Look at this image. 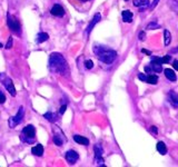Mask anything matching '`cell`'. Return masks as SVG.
I'll return each instance as SVG.
<instances>
[{
    "mask_svg": "<svg viewBox=\"0 0 178 167\" xmlns=\"http://www.w3.org/2000/svg\"><path fill=\"white\" fill-rule=\"evenodd\" d=\"M93 52L96 54L97 58L102 60L104 64H112L117 57V52L112 49H108L105 46H95Z\"/></svg>",
    "mask_w": 178,
    "mask_h": 167,
    "instance_id": "7a4b0ae2",
    "label": "cell"
},
{
    "mask_svg": "<svg viewBox=\"0 0 178 167\" xmlns=\"http://www.w3.org/2000/svg\"><path fill=\"white\" fill-rule=\"evenodd\" d=\"M2 47H3V46H2V43L0 42V48H2Z\"/></svg>",
    "mask_w": 178,
    "mask_h": 167,
    "instance_id": "74e56055",
    "label": "cell"
},
{
    "mask_svg": "<svg viewBox=\"0 0 178 167\" xmlns=\"http://www.w3.org/2000/svg\"><path fill=\"white\" fill-rule=\"evenodd\" d=\"M74 141H75L77 144H80V145H84V146L89 145V139L84 137V136H80V135H75V136H74Z\"/></svg>",
    "mask_w": 178,
    "mask_h": 167,
    "instance_id": "4fadbf2b",
    "label": "cell"
},
{
    "mask_svg": "<svg viewBox=\"0 0 178 167\" xmlns=\"http://www.w3.org/2000/svg\"><path fill=\"white\" fill-rule=\"evenodd\" d=\"M145 71H146V73H152L153 70H152V68H150V67L146 66L145 67Z\"/></svg>",
    "mask_w": 178,
    "mask_h": 167,
    "instance_id": "d590c367",
    "label": "cell"
},
{
    "mask_svg": "<svg viewBox=\"0 0 178 167\" xmlns=\"http://www.w3.org/2000/svg\"><path fill=\"white\" fill-rule=\"evenodd\" d=\"M68 1L79 11H85L90 7L91 0H68Z\"/></svg>",
    "mask_w": 178,
    "mask_h": 167,
    "instance_id": "8992f818",
    "label": "cell"
},
{
    "mask_svg": "<svg viewBox=\"0 0 178 167\" xmlns=\"http://www.w3.org/2000/svg\"><path fill=\"white\" fill-rule=\"evenodd\" d=\"M146 81H147L148 84H150V85H156V84L158 83V76L150 74V75L147 76V78H146Z\"/></svg>",
    "mask_w": 178,
    "mask_h": 167,
    "instance_id": "44dd1931",
    "label": "cell"
},
{
    "mask_svg": "<svg viewBox=\"0 0 178 167\" xmlns=\"http://www.w3.org/2000/svg\"><path fill=\"white\" fill-rule=\"evenodd\" d=\"M49 39V35L46 33H39L37 35V38H36V41L38 43H41V42L47 41Z\"/></svg>",
    "mask_w": 178,
    "mask_h": 167,
    "instance_id": "ac0fdd59",
    "label": "cell"
},
{
    "mask_svg": "<svg viewBox=\"0 0 178 167\" xmlns=\"http://www.w3.org/2000/svg\"><path fill=\"white\" fill-rule=\"evenodd\" d=\"M158 2H159V0H154L153 3H152V5L149 6V8H150V9H154L155 7H156V6H157V5H158Z\"/></svg>",
    "mask_w": 178,
    "mask_h": 167,
    "instance_id": "d6a6232c",
    "label": "cell"
},
{
    "mask_svg": "<svg viewBox=\"0 0 178 167\" xmlns=\"http://www.w3.org/2000/svg\"><path fill=\"white\" fill-rule=\"evenodd\" d=\"M125 1H128V0H125Z\"/></svg>",
    "mask_w": 178,
    "mask_h": 167,
    "instance_id": "f35d334b",
    "label": "cell"
},
{
    "mask_svg": "<svg viewBox=\"0 0 178 167\" xmlns=\"http://www.w3.org/2000/svg\"><path fill=\"white\" fill-rule=\"evenodd\" d=\"M66 109H67V105H62L59 109V114L60 115H62V114H65V111H66Z\"/></svg>",
    "mask_w": 178,
    "mask_h": 167,
    "instance_id": "1f68e13d",
    "label": "cell"
},
{
    "mask_svg": "<svg viewBox=\"0 0 178 167\" xmlns=\"http://www.w3.org/2000/svg\"><path fill=\"white\" fill-rule=\"evenodd\" d=\"M138 38H139V40H145L146 39V33L144 31H140L139 35H138Z\"/></svg>",
    "mask_w": 178,
    "mask_h": 167,
    "instance_id": "4dcf8cb0",
    "label": "cell"
},
{
    "mask_svg": "<svg viewBox=\"0 0 178 167\" xmlns=\"http://www.w3.org/2000/svg\"><path fill=\"white\" fill-rule=\"evenodd\" d=\"M24 115H25V108L21 106L20 108L18 109V113L17 115L15 117H11L9 119V127L10 128H15V126L20 124L22 122V118H24Z\"/></svg>",
    "mask_w": 178,
    "mask_h": 167,
    "instance_id": "5b68a950",
    "label": "cell"
},
{
    "mask_svg": "<svg viewBox=\"0 0 178 167\" xmlns=\"http://www.w3.org/2000/svg\"><path fill=\"white\" fill-rule=\"evenodd\" d=\"M150 130H152V132H153L154 134H157V132H158V130H157V127H156V126H152Z\"/></svg>",
    "mask_w": 178,
    "mask_h": 167,
    "instance_id": "e575fe53",
    "label": "cell"
},
{
    "mask_svg": "<svg viewBox=\"0 0 178 167\" xmlns=\"http://www.w3.org/2000/svg\"><path fill=\"white\" fill-rule=\"evenodd\" d=\"M156 148H157V150L160 153L161 155H166V153H167V147H166V145H165V143L164 142L157 143Z\"/></svg>",
    "mask_w": 178,
    "mask_h": 167,
    "instance_id": "d6986e66",
    "label": "cell"
},
{
    "mask_svg": "<svg viewBox=\"0 0 178 167\" xmlns=\"http://www.w3.org/2000/svg\"><path fill=\"white\" fill-rule=\"evenodd\" d=\"M43 117L47 119V120H49V122H51V123H53V122H56L57 120V116L55 115V114H52L51 111H48V113H46L45 115H43Z\"/></svg>",
    "mask_w": 178,
    "mask_h": 167,
    "instance_id": "7402d4cb",
    "label": "cell"
},
{
    "mask_svg": "<svg viewBox=\"0 0 178 167\" xmlns=\"http://www.w3.org/2000/svg\"><path fill=\"white\" fill-rule=\"evenodd\" d=\"M141 51L145 52L146 55H148V56H150V55H152V52H150V51H148V50H146V49H141Z\"/></svg>",
    "mask_w": 178,
    "mask_h": 167,
    "instance_id": "8d00e7d4",
    "label": "cell"
},
{
    "mask_svg": "<svg viewBox=\"0 0 178 167\" xmlns=\"http://www.w3.org/2000/svg\"><path fill=\"white\" fill-rule=\"evenodd\" d=\"M0 80L2 81V85L6 87V89L10 92V95L11 96H16V88H15V86H14V83H12V80L7 77V76L5 75V74H0Z\"/></svg>",
    "mask_w": 178,
    "mask_h": 167,
    "instance_id": "3957f363",
    "label": "cell"
},
{
    "mask_svg": "<svg viewBox=\"0 0 178 167\" xmlns=\"http://www.w3.org/2000/svg\"><path fill=\"white\" fill-rule=\"evenodd\" d=\"M149 67L152 68V70H153V71H156V73H161V71H162V67H161V64L152 62Z\"/></svg>",
    "mask_w": 178,
    "mask_h": 167,
    "instance_id": "603a6c76",
    "label": "cell"
},
{
    "mask_svg": "<svg viewBox=\"0 0 178 167\" xmlns=\"http://www.w3.org/2000/svg\"><path fill=\"white\" fill-rule=\"evenodd\" d=\"M93 151H95V163L97 164V165H99V166H105L102 163H104V158H102V153H104V150H102V147L100 145H95V147H93Z\"/></svg>",
    "mask_w": 178,
    "mask_h": 167,
    "instance_id": "52a82bcc",
    "label": "cell"
},
{
    "mask_svg": "<svg viewBox=\"0 0 178 167\" xmlns=\"http://www.w3.org/2000/svg\"><path fill=\"white\" fill-rule=\"evenodd\" d=\"M164 73H165V76H166V78L169 80V81H176L177 80V76L175 74V71L173 70V69H169V68H166L165 70H164Z\"/></svg>",
    "mask_w": 178,
    "mask_h": 167,
    "instance_id": "7c38bea8",
    "label": "cell"
},
{
    "mask_svg": "<svg viewBox=\"0 0 178 167\" xmlns=\"http://www.w3.org/2000/svg\"><path fill=\"white\" fill-rule=\"evenodd\" d=\"M160 26L158 25V22H157V20H153L152 22H149L147 27H146V29H149V30H152V29H158Z\"/></svg>",
    "mask_w": 178,
    "mask_h": 167,
    "instance_id": "cb8c5ba5",
    "label": "cell"
},
{
    "mask_svg": "<svg viewBox=\"0 0 178 167\" xmlns=\"http://www.w3.org/2000/svg\"><path fill=\"white\" fill-rule=\"evenodd\" d=\"M100 18H102V15L99 14V12H97V14H95V16H93V20L90 21V24L87 26V28H86V33L88 35V33H91V30H93V28L96 26V24L100 20Z\"/></svg>",
    "mask_w": 178,
    "mask_h": 167,
    "instance_id": "9c48e42d",
    "label": "cell"
},
{
    "mask_svg": "<svg viewBox=\"0 0 178 167\" xmlns=\"http://www.w3.org/2000/svg\"><path fill=\"white\" fill-rule=\"evenodd\" d=\"M79 158V154L77 153L76 150H68L66 153V160L69 164H75Z\"/></svg>",
    "mask_w": 178,
    "mask_h": 167,
    "instance_id": "ba28073f",
    "label": "cell"
},
{
    "mask_svg": "<svg viewBox=\"0 0 178 167\" xmlns=\"http://www.w3.org/2000/svg\"><path fill=\"white\" fill-rule=\"evenodd\" d=\"M164 39H165V46H169L171 42V33L167 29L164 30Z\"/></svg>",
    "mask_w": 178,
    "mask_h": 167,
    "instance_id": "ffe728a7",
    "label": "cell"
},
{
    "mask_svg": "<svg viewBox=\"0 0 178 167\" xmlns=\"http://www.w3.org/2000/svg\"><path fill=\"white\" fill-rule=\"evenodd\" d=\"M31 153L36 156H43V146L41 144H38L31 148Z\"/></svg>",
    "mask_w": 178,
    "mask_h": 167,
    "instance_id": "2e32d148",
    "label": "cell"
},
{
    "mask_svg": "<svg viewBox=\"0 0 178 167\" xmlns=\"http://www.w3.org/2000/svg\"><path fill=\"white\" fill-rule=\"evenodd\" d=\"M121 17H123V20H124L125 22H131V21H133V12H131L130 10H125V11H123Z\"/></svg>",
    "mask_w": 178,
    "mask_h": 167,
    "instance_id": "e0dca14e",
    "label": "cell"
},
{
    "mask_svg": "<svg viewBox=\"0 0 178 167\" xmlns=\"http://www.w3.org/2000/svg\"><path fill=\"white\" fill-rule=\"evenodd\" d=\"M173 66H174V69H176V70H177V69H178V60H177V59H175V60H174V62H173Z\"/></svg>",
    "mask_w": 178,
    "mask_h": 167,
    "instance_id": "836d02e7",
    "label": "cell"
},
{
    "mask_svg": "<svg viewBox=\"0 0 178 167\" xmlns=\"http://www.w3.org/2000/svg\"><path fill=\"white\" fill-rule=\"evenodd\" d=\"M7 24H8V27L10 28L11 31H14L15 33H20V24L18 21V19L15 16L12 15H7Z\"/></svg>",
    "mask_w": 178,
    "mask_h": 167,
    "instance_id": "277c9868",
    "label": "cell"
},
{
    "mask_svg": "<svg viewBox=\"0 0 178 167\" xmlns=\"http://www.w3.org/2000/svg\"><path fill=\"white\" fill-rule=\"evenodd\" d=\"M134 6L140 8V10L149 6V0H134Z\"/></svg>",
    "mask_w": 178,
    "mask_h": 167,
    "instance_id": "9a60e30c",
    "label": "cell"
},
{
    "mask_svg": "<svg viewBox=\"0 0 178 167\" xmlns=\"http://www.w3.org/2000/svg\"><path fill=\"white\" fill-rule=\"evenodd\" d=\"M51 15L56 17H62L65 15V9L62 8V6L60 5H55L50 10Z\"/></svg>",
    "mask_w": 178,
    "mask_h": 167,
    "instance_id": "30bf717a",
    "label": "cell"
},
{
    "mask_svg": "<svg viewBox=\"0 0 178 167\" xmlns=\"http://www.w3.org/2000/svg\"><path fill=\"white\" fill-rule=\"evenodd\" d=\"M6 101V96L3 95V92L0 90V104H3Z\"/></svg>",
    "mask_w": 178,
    "mask_h": 167,
    "instance_id": "f546056e",
    "label": "cell"
},
{
    "mask_svg": "<svg viewBox=\"0 0 178 167\" xmlns=\"http://www.w3.org/2000/svg\"><path fill=\"white\" fill-rule=\"evenodd\" d=\"M161 61H162V64H168L169 61H171V56L166 55L164 58H161Z\"/></svg>",
    "mask_w": 178,
    "mask_h": 167,
    "instance_id": "4316f807",
    "label": "cell"
},
{
    "mask_svg": "<svg viewBox=\"0 0 178 167\" xmlns=\"http://www.w3.org/2000/svg\"><path fill=\"white\" fill-rule=\"evenodd\" d=\"M49 69L53 73H58L60 75L68 76L69 68L66 59L58 52H52L49 57Z\"/></svg>",
    "mask_w": 178,
    "mask_h": 167,
    "instance_id": "6da1fadb",
    "label": "cell"
},
{
    "mask_svg": "<svg viewBox=\"0 0 178 167\" xmlns=\"http://www.w3.org/2000/svg\"><path fill=\"white\" fill-rule=\"evenodd\" d=\"M12 41H14V40H12V37H9V40H8V42H7V45H6L5 48H6V49H10V48L12 47Z\"/></svg>",
    "mask_w": 178,
    "mask_h": 167,
    "instance_id": "83f0119b",
    "label": "cell"
},
{
    "mask_svg": "<svg viewBox=\"0 0 178 167\" xmlns=\"http://www.w3.org/2000/svg\"><path fill=\"white\" fill-rule=\"evenodd\" d=\"M138 78H139L141 81H146V78H147V76L145 75V74H143V73H139V74H138Z\"/></svg>",
    "mask_w": 178,
    "mask_h": 167,
    "instance_id": "f1b7e54d",
    "label": "cell"
},
{
    "mask_svg": "<svg viewBox=\"0 0 178 167\" xmlns=\"http://www.w3.org/2000/svg\"><path fill=\"white\" fill-rule=\"evenodd\" d=\"M53 143L57 145V146H61L62 145V137L60 135H53Z\"/></svg>",
    "mask_w": 178,
    "mask_h": 167,
    "instance_id": "d4e9b609",
    "label": "cell"
},
{
    "mask_svg": "<svg viewBox=\"0 0 178 167\" xmlns=\"http://www.w3.org/2000/svg\"><path fill=\"white\" fill-rule=\"evenodd\" d=\"M169 101H170V104L173 105V107L174 108H177L178 107V96H177V94L175 92H169Z\"/></svg>",
    "mask_w": 178,
    "mask_h": 167,
    "instance_id": "5bb4252c",
    "label": "cell"
},
{
    "mask_svg": "<svg viewBox=\"0 0 178 167\" xmlns=\"http://www.w3.org/2000/svg\"><path fill=\"white\" fill-rule=\"evenodd\" d=\"M85 66L87 69H93V60H86L85 61Z\"/></svg>",
    "mask_w": 178,
    "mask_h": 167,
    "instance_id": "484cf974",
    "label": "cell"
},
{
    "mask_svg": "<svg viewBox=\"0 0 178 167\" xmlns=\"http://www.w3.org/2000/svg\"><path fill=\"white\" fill-rule=\"evenodd\" d=\"M22 134L28 138H34L35 134H36V129H35V127L32 125H27L22 129Z\"/></svg>",
    "mask_w": 178,
    "mask_h": 167,
    "instance_id": "8fae6325",
    "label": "cell"
}]
</instances>
